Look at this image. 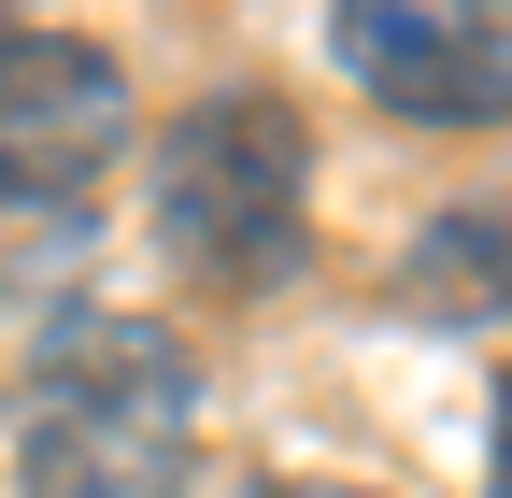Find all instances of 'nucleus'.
I'll return each mask as SVG.
<instances>
[{
  "label": "nucleus",
  "mask_w": 512,
  "mask_h": 498,
  "mask_svg": "<svg viewBox=\"0 0 512 498\" xmlns=\"http://www.w3.org/2000/svg\"><path fill=\"white\" fill-rule=\"evenodd\" d=\"M200 470V370L157 314H72L15 385L29 498H171Z\"/></svg>",
  "instance_id": "nucleus-1"
},
{
  "label": "nucleus",
  "mask_w": 512,
  "mask_h": 498,
  "mask_svg": "<svg viewBox=\"0 0 512 498\" xmlns=\"http://www.w3.org/2000/svg\"><path fill=\"white\" fill-rule=\"evenodd\" d=\"M157 257L200 299H271L313 271V143L271 86L200 100L157 143Z\"/></svg>",
  "instance_id": "nucleus-2"
},
{
  "label": "nucleus",
  "mask_w": 512,
  "mask_h": 498,
  "mask_svg": "<svg viewBox=\"0 0 512 498\" xmlns=\"http://www.w3.org/2000/svg\"><path fill=\"white\" fill-rule=\"evenodd\" d=\"M128 143V72L86 29H0V214H72Z\"/></svg>",
  "instance_id": "nucleus-3"
},
{
  "label": "nucleus",
  "mask_w": 512,
  "mask_h": 498,
  "mask_svg": "<svg viewBox=\"0 0 512 498\" xmlns=\"http://www.w3.org/2000/svg\"><path fill=\"white\" fill-rule=\"evenodd\" d=\"M328 57L413 129H498L512 114V0H342Z\"/></svg>",
  "instance_id": "nucleus-4"
},
{
  "label": "nucleus",
  "mask_w": 512,
  "mask_h": 498,
  "mask_svg": "<svg viewBox=\"0 0 512 498\" xmlns=\"http://www.w3.org/2000/svg\"><path fill=\"white\" fill-rule=\"evenodd\" d=\"M399 299H413V314H456V328L512 314V214H441V228H413Z\"/></svg>",
  "instance_id": "nucleus-5"
},
{
  "label": "nucleus",
  "mask_w": 512,
  "mask_h": 498,
  "mask_svg": "<svg viewBox=\"0 0 512 498\" xmlns=\"http://www.w3.org/2000/svg\"><path fill=\"white\" fill-rule=\"evenodd\" d=\"M242 498H370V484H328V470H271V484H242Z\"/></svg>",
  "instance_id": "nucleus-6"
},
{
  "label": "nucleus",
  "mask_w": 512,
  "mask_h": 498,
  "mask_svg": "<svg viewBox=\"0 0 512 498\" xmlns=\"http://www.w3.org/2000/svg\"><path fill=\"white\" fill-rule=\"evenodd\" d=\"M498 498H512V370H498Z\"/></svg>",
  "instance_id": "nucleus-7"
}]
</instances>
